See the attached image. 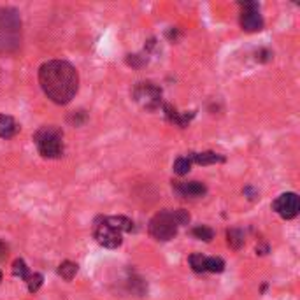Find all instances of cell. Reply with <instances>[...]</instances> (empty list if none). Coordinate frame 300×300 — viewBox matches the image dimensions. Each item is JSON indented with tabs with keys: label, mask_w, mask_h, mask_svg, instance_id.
<instances>
[{
	"label": "cell",
	"mask_w": 300,
	"mask_h": 300,
	"mask_svg": "<svg viewBox=\"0 0 300 300\" xmlns=\"http://www.w3.org/2000/svg\"><path fill=\"white\" fill-rule=\"evenodd\" d=\"M13 274L16 277H20V279L23 281H28L30 277V269L27 267V264H25V260H21V258H16L13 264Z\"/></svg>",
	"instance_id": "17"
},
{
	"label": "cell",
	"mask_w": 300,
	"mask_h": 300,
	"mask_svg": "<svg viewBox=\"0 0 300 300\" xmlns=\"http://www.w3.org/2000/svg\"><path fill=\"white\" fill-rule=\"evenodd\" d=\"M39 84L48 99L58 106H65L76 97L79 88V76L69 62L51 60L39 69Z\"/></svg>",
	"instance_id": "1"
},
{
	"label": "cell",
	"mask_w": 300,
	"mask_h": 300,
	"mask_svg": "<svg viewBox=\"0 0 300 300\" xmlns=\"http://www.w3.org/2000/svg\"><path fill=\"white\" fill-rule=\"evenodd\" d=\"M6 256H7V246L4 242H0V260H4Z\"/></svg>",
	"instance_id": "26"
},
{
	"label": "cell",
	"mask_w": 300,
	"mask_h": 300,
	"mask_svg": "<svg viewBox=\"0 0 300 300\" xmlns=\"http://www.w3.org/2000/svg\"><path fill=\"white\" fill-rule=\"evenodd\" d=\"M188 262H190V267L193 269L195 272H205V256L204 254H200V253H195V254H191V256L188 258Z\"/></svg>",
	"instance_id": "19"
},
{
	"label": "cell",
	"mask_w": 300,
	"mask_h": 300,
	"mask_svg": "<svg viewBox=\"0 0 300 300\" xmlns=\"http://www.w3.org/2000/svg\"><path fill=\"white\" fill-rule=\"evenodd\" d=\"M107 221L119 232H132L134 230V221L128 220L126 216H107Z\"/></svg>",
	"instance_id": "14"
},
{
	"label": "cell",
	"mask_w": 300,
	"mask_h": 300,
	"mask_svg": "<svg viewBox=\"0 0 300 300\" xmlns=\"http://www.w3.org/2000/svg\"><path fill=\"white\" fill-rule=\"evenodd\" d=\"M271 56L272 53L271 51H267V50H260L256 53V60H260V62H267V60H271Z\"/></svg>",
	"instance_id": "24"
},
{
	"label": "cell",
	"mask_w": 300,
	"mask_h": 300,
	"mask_svg": "<svg viewBox=\"0 0 300 300\" xmlns=\"http://www.w3.org/2000/svg\"><path fill=\"white\" fill-rule=\"evenodd\" d=\"M132 97L146 111H156L162 106V88L151 81L137 82L132 90Z\"/></svg>",
	"instance_id": "5"
},
{
	"label": "cell",
	"mask_w": 300,
	"mask_h": 300,
	"mask_svg": "<svg viewBox=\"0 0 300 300\" xmlns=\"http://www.w3.org/2000/svg\"><path fill=\"white\" fill-rule=\"evenodd\" d=\"M190 162H195L197 165H215L223 163L225 156L215 151H204V153H190Z\"/></svg>",
	"instance_id": "11"
},
{
	"label": "cell",
	"mask_w": 300,
	"mask_h": 300,
	"mask_svg": "<svg viewBox=\"0 0 300 300\" xmlns=\"http://www.w3.org/2000/svg\"><path fill=\"white\" fill-rule=\"evenodd\" d=\"M178 221L174 218V212L172 211H160L149 221V234L151 237H155L156 241L167 242L170 239L176 237L178 234Z\"/></svg>",
	"instance_id": "4"
},
{
	"label": "cell",
	"mask_w": 300,
	"mask_h": 300,
	"mask_svg": "<svg viewBox=\"0 0 300 300\" xmlns=\"http://www.w3.org/2000/svg\"><path fill=\"white\" fill-rule=\"evenodd\" d=\"M144 62H146V58H144V56H141V55H130L128 58H126V63H128V65H132V67H141Z\"/></svg>",
	"instance_id": "23"
},
{
	"label": "cell",
	"mask_w": 300,
	"mask_h": 300,
	"mask_svg": "<svg viewBox=\"0 0 300 300\" xmlns=\"http://www.w3.org/2000/svg\"><path fill=\"white\" fill-rule=\"evenodd\" d=\"M33 141L44 158H60L63 155V134L56 126H42L35 132Z\"/></svg>",
	"instance_id": "3"
},
{
	"label": "cell",
	"mask_w": 300,
	"mask_h": 300,
	"mask_svg": "<svg viewBox=\"0 0 300 300\" xmlns=\"http://www.w3.org/2000/svg\"><path fill=\"white\" fill-rule=\"evenodd\" d=\"M58 274L65 281H72L74 277H76V274H77V264H74V262H70V260L62 262V264H60V267H58Z\"/></svg>",
	"instance_id": "15"
},
{
	"label": "cell",
	"mask_w": 300,
	"mask_h": 300,
	"mask_svg": "<svg viewBox=\"0 0 300 300\" xmlns=\"http://www.w3.org/2000/svg\"><path fill=\"white\" fill-rule=\"evenodd\" d=\"M242 7H244V11H242L241 14V27L244 32H260L262 28H264V18H262V14L258 13V4L254 2H246V4H241Z\"/></svg>",
	"instance_id": "8"
},
{
	"label": "cell",
	"mask_w": 300,
	"mask_h": 300,
	"mask_svg": "<svg viewBox=\"0 0 300 300\" xmlns=\"http://www.w3.org/2000/svg\"><path fill=\"white\" fill-rule=\"evenodd\" d=\"M93 235H95L97 242L100 246L107 247V249H116L123 242L121 232L112 227L109 221H107V218H99L95 221V225H93Z\"/></svg>",
	"instance_id": "6"
},
{
	"label": "cell",
	"mask_w": 300,
	"mask_h": 300,
	"mask_svg": "<svg viewBox=\"0 0 300 300\" xmlns=\"http://www.w3.org/2000/svg\"><path fill=\"white\" fill-rule=\"evenodd\" d=\"M244 195H247V198H249V200H254V198L258 197V193H256V191H254L253 188H251V186H247V188H244Z\"/></svg>",
	"instance_id": "25"
},
{
	"label": "cell",
	"mask_w": 300,
	"mask_h": 300,
	"mask_svg": "<svg viewBox=\"0 0 300 300\" xmlns=\"http://www.w3.org/2000/svg\"><path fill=\"white\" fill-rule=\"evenodd\" d=\"M163 111H165V118H167V121H170L172 125L181 126V128L188 126V123L193 119V116H195V112H190V114L188 112H178L174 107L170 106V104H165Z\"/></svg>",
	"instance_id": "10"
},
{
	"label": "cell",
	"mask_w": 300,
	"mask_h": 300,
	"mask_svg": "<svg viewBox=\"0 0 300 300\" xmlns=\"http://www.w3.org/2000/svg\"><path fill=\"white\" fill-rule=\"evenodd\" d=\"M272 209L284 220H293L295 216L298 215V209H300V202L297 193H283L272 202Z\"/></svg>",
	"instance_id": "7"
},
{
	"label": "cell",
	"mask_w": 300,
	"mask_h": 300,
	"mask_svg": "<svg viewBox=\"0 0 300 300\" xmlns=\"http://www.w3.org/2000/svg\"><path fill=\"white\" fill-rule=\"evenodd\" d=\"M191 234H193V237L200 239V241H204V242H211L212 239H215V230L209 227H204V225L195 227L193 230H191Z\"/></svg>",
	"instance_id": "16"
},
{
	"label": "cell",
	"mask_w": 300,
	"mask_h": 300,
	"mask_svg": "<svg viewBox=\"0 0 300 300\" xmlns=\"http://www.w3.org/2000/svg\"><path fill=\"white\" fill-rule=\"evenodd\" d=\"M227 242L232 249H241V247L244 246V232L239 230V228H228Z\"/></svg>",
	"instance_id": "13"
},
{
	"label": "cell",
	"mask_w": 300,
	"mask_h": 300,
	"mask_svg": "<svg viewBox=\"0 0 300 300\" xmlns=\"http://www.w3.org/2000/svg\"><path fill=\"white\" fill-rule=\"evenodd\" d=\"M0 281H2V272H0Z\"/></svg>",
	"instance_id": "27"
},
{
	"label": "cell",
	"mask_w": 300,
	"mask_h": 300,
	"mask_svg": "<svg viewBox=\"0 0 300 300\" xmlns=\"http://www.w3.org/2000/svg\"><path fill=\"white\" fill-rule=\"evenodd\" d=\"M20 130L18 123L14 121L13 116H7V114H0V137L2 139H11L14 137Z\"/></svg>",
	"instance_id": "12"
},
{
	"label": "cell",
	"mask_w": 300,
	"mask_h": 300,
	"mask_svg": "<svg viewBox=\"0 0 300 300\" xmlns=\"http://www.w3.org/2000/svg\"><path fill=\"white\" fill-rule=\"evenodd\" d=\"M174 212V218L178 221L179 227H183V225H188L190 223V215L188 211H185V209H178V211H172Z\"/></svg>",
	"instance_id": "22"
},
{
	"label": "cell",
	"mask_w": 300,
	"mask_h": 300,
	"mask_svg": "<svg viewBox=\"0 0 300 300\" xmlns=\"http://www.w3.org/2000/svg\"><path fill=\"white\" fill-rule=\"evenodd\" d=\"M190 168H191V162H190V158H178L174 162V172L178 176H185V174H188L190 172Z\"/></svg>",
	"instance_id": "21"
},
{
	"label": "cell",
	"mask_w": 300,
	"mask_h": 300,
	"mask_svg": "<svg viewBox=\"0 0 300 300\" xmlns=\"http://www.w3.org/2000/svg\"><path fill=\"white\" fill-rule=\"evenodd\" d=\"M21 44V18L16 9H0V53H13Z\"/></svg>",
	"instance_id": "2"
},
{
	"label": "cell",
	"mask_w": 300,
	"mask_h": 300,
	"mask_svg": "<svg viewBox=\"0 0 300 300\" xmlns=\"http://www.w3.org/2000/svg\"><path fill=\"white\" fill-rule=\"evenodd\" d=\"M205 271L212 274H220L225 271V262L220 256H211L205 258Z\"/></svg>",
	"instance_id": "18"
},
{
	"label": "cell",
	"mask_w": 300,
	"mask_h": 300,
	"mask_svg": "<svg viewBox=\"0 0 300 300\" xmlns=\"http://www.w3.org/2000/svg\"><path fill=\"white\" fill-rule=\"evenodd\" d=\"M174 190L178 191L181 197L185 198H198V197H204L207 193V188H205L204 183L200 181H181V183H176Z\"/></svg>",
	"instance_id": "9"
},
{
	"label": "cell",
	"mask_w": 300,
	"mask_h": 300,
	"mask_svg": "<svg viewBox=\"0 0 300 300\" xmlns=\"http://www.w3.org/2000/svg\"><path fill=\"white\" fill-rule=\"evenodd\" d=\"M42 283H44L42 274H39V272L30 274V277H28V281H27L28 291H30V293H37V291H39V288L42 286Z\"/></svg>",
	"instance_id": "20"
}]
</instances>
